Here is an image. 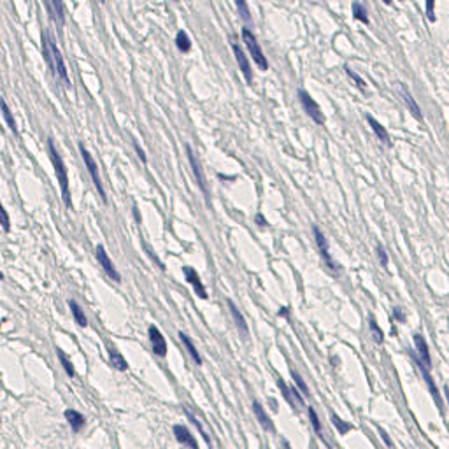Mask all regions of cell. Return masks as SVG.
Returning a JSON list of instances; mask_svg holds the SVG:
<instances>
[{
	"label": "cell",
	"mask_w": 449,
	"mask_h": 449,
	"mask_svg": "<svg viewBox=\"0 0 449 449\" xmlns=\"http://www.w3.org/2000/svg\"><path fill=\"white\" fill-rule=\"evenodd\" d=\"M48 153H49V160H51L53 167H55L56 172V179H58V185L62 190V198L67 204V207H72V196H70V188H68V176H67V168L65 163L62 160L60 153L56 151L53 140H48Z\"/></svg>",
	"instance_id": "obj_1"
},
{
	"label": "cell",
	"mask_w": 449,
	"mask_h": 449,
	"mask_svg": "<svg viewBox=\"0 0 449 449\" xmlns=\"http://www.w3.org/2000/svg\"><path fill=\"white\" fill-rule=\"evenodd\" d=\"M242 40H244L246 48H248L249 55L253 56V60H255V64L258 65V68H261V70H267L269 68V62H267V58H265L263 51H261L260 44H258L257 37H255V33L249 30V28H242Z\"/></svg>",
	"instance_id": "obj_2"
},
{
	"label": "cell",
	"mask_w": 449,
	"mask_h": 449,
	"mask_svg": "<svg viewBox=\"0 0 449 449\" xmlns=\"http://www.w3.org/2000/svg\"><path fill=\"white\" fill-rule=\"evenodd\" d=\"M81 149V157H83L84 160V165H86V168H88L90 176H92V181L93 185H95L96 192H98V195L102 196V200L107 202V195H105V190H104V185H102V179H100V172H98V167H96V161L93 160V157L88 153V149L84 148V146H79Z\"/></svg>",
	"instance_id": "obj_3"
},
{
	"label": "cell",
	"mask_w": 449,
	"mask_h": 449,
	"mask_svg": "<svg viewBox=\"0 0 449 449\" xmlns=\"http://www.w3.org/2000/svg\"><path fill=\"white\" fill-rule=\"evenodd\" d=\"M298 98H300V104H302V107H304V111L307 112L309 118H311L314 123H318V125L325 123V114H323V111L320 109L318 102L314 100L313 96L309 95L305 90H298Z\"/></svg>",
	"instance_id": "obj_4"
},
{
	"label": "cell",
	"mask_w": 449,
	"mask_h": 449,
	"mask_svg": "<svg viewBox=\"0 0 449 449\" xmlns=\"http://www.w3.org/2000/svg\"><path fill=\"white\" fill-rule=\"evenodd\" d=\"M313 232H314V239H316L318 249H320L321 257H323V260H325L326 267H328L332 272H337V270H339V265L333 261L332 255H330V251H328V241H326V237L323 235V232H321L318 226H313Z\"/></svg>",
	"instance_id": "obj_5"
},
{
	"label": "cell",
	"mask_w": 449,
	"mask_h": 449,
	"mask_svg": "<svg viewBox=\"0 0 449 449\" xmlns=\"http://www.w3.org/2000/svg\"><path fill=\"white\" fill-rule=\"evenodd\" d=\"M96 260H98L100 267L105 270V274H107L112 281L120 283L121 276H120V272L116 270V267H114V263L111 261V258H109V255H107V251H105L104 246H96Z\"/></svg>",
	"instance_id": "obj_6"
},
{
	"label": "cell",
	"mask_w": 449,
	"mask_h": 449,
	"mask_svg": "<svg viewBox=\"0 0 449 449\" xmlns=\"http://www.w3.org/2000/svg\"><path fill=\"white\" fill-rule=\"evenodd\" d=\"M51 51H53V67H55V74L58 76V79H60L62 83L70 86V79H68V72H67V67H65L64 56H62L60 49H58V46H56L53 40H51Z\"/></svg>",
	"instance_id": "obj_7"
},
{
	"label": "cell",
	"mask_w": 449,
	"mask_h": 449,
	"mask_svg": "<svg viewBox=\"0 0 449 449\" xmlns=\"http://www.w3.org/2000/svg\"><path fill=\"white\" fill-rule=\"evenodd\" d=\"M148 335H149V342H151V348H153V351H155V354L165 356V354H167V342H165V337L161 335L160 330H158L155 325H151L148 330Z\"/></svg>",
	"instance_id": "obj_8"
},
{
	"label": "cell",
	"mask_w": 449,
	"mask_h": 449,
	"mask_svg": "<svg viewBox=\"0 0 449 449\" xmlns=\"http://www.w3.org/2000/svg\"><path fill=\"white\" fill-rule=\"evenodd\" d=\"M414 346H416V351H417V358L421 360V363L425 365L426 370L432 369V356H430V349L428 344H426V339L421 333H416L414 335Z\"/></svg>",
	"instance_id": "obj_9"
},
{
	"label": "cell",
	"mask_w": 449,
	"mask_h": 449,
	"mask_svg": "<svg viewBox=\"0 0 449 449\" xmlns=\"http://www.w3.org/2000/svg\"><path fill=\"white\" fill-rule=\"evenodd\" d=\"M232 49H233V55H235V60H237V64H239V68H241L244 79L248 81V83H251L253 72H251V65H249V60H248V56H246V53L242 51L241 46L237 44V42L232 44Z\"/></svg>",
	"instance_id": "obj_10"
},
{
	"label": "cell",
	"mask_w": 449,
	"mask_h": 449,
	"mask_svg": "<svg viewBox=\"0 0 449 449\" xmlns=\"http://www.w3.org/2000/svg\"><path fill=\"white\" fill-rule=\"evenodd\" d=\"M183 272H185V276H186V281H188L190 285L193 286V289H195V293H196V297L198 298H207L209 295H207V291H205V288H204V283L200 281V276L196 274V270L195 269H192V267H185L183 269Z\"/></svg>",
	"instance_id": "obj_11"
},
{
	"label": "cell",
	"mask_w": 449,
	"mask_h": 449,
	"mask_svg": "<svg viewBox=\"0 0 449 449\" xmlns=\"http://www.w3.org/2000/svg\"><path fill=\"white\" fill-rule=\"evenodd\" d=\"M186 157H188L190 165H192V170H193V174H195V179H196V183H198V186H200V190L204 193H207V185H205L204 172H202L200 163H198V160H196V157H195V153H193L192 146H186Z\"/></svg>",
	"instance_id": "obj_12"
},
{
	"label": "cell",
	"mask_w": 449,
	"mask_h": 449,
	"mask_svg": "<svg viewBox=\"0 0 449 449\" xmlns=\"http://www.w3.org/2000/svg\"><path fill=\"white\" fill-rule=\"evenodd\" d=\"M174 435H176V439L181 442L183 446H186V448L190 449H198V444H196L195 437L192 435V432H190L186 426L183 425H174Z\"/></svg>",
	"instance_id": "obj_13"
},
{
	"label": "cell",
	"mask_w": 449,
	"mask_h": 449,
	"mask_svg": "<svg viewBox=\"0 0 449 449\" xmlns=\"http://www.w3.org/2000/svg\"><path fill=\"white\" fill-rule=\"evenodd\" d=\"M400 90H402L400 93H402V96H404V100H405V104H407V107H409L411 114H413V116L416 118L417 121H423V112H421V109H419V105H417V102L413 98L411 92H409L407 88H405L404 84L400 86Z\"/></svg>",
	"instance_id": "obj_14"
},
{
	"label": "cell",
	"mask_w": 449,
	"mask_h": 449,
	"mask_svg": "<svg viewBox=\"0 0 449 449\" xmlns=\"http://www.w3.org/2000/svg\"><path fill=\"white\" fill-rule=\"evenodd\" d=\"M65 417H67L68 425H70V428H72V432H81V430L84 428V416L81 413H77V411L74 409H67L65 411Z\"/></svg>",
	"instance_id": "obj_15"
},
{
	"label": "cell",
	"mask_w": 449,
	"mask_h": 449,
	"mask_svg": "<svg viewBox=\"0 0 449 449\" xmlns=\"http://www.w3.org/2000/svg\"><path fill=\"white\" fill-rule=\"evenodd\" d=\"M365 120L369 121L370 128L374 130V133H376L377 139L381 140V142H385V144H388V146H389V135H388V132H386L385 127H383V125L379 123L377 120H374V118L370 116V114H367V116H365Z\"/></svg>",
	"instance_id": "obj_16"
},
{
	"label": "cell",
	"mask_w": 449,
	"mask_h": 449,
	"mask_svg": "<svg viewBox=\"0 0 449 449\" xmlns=\"http://www.w3.org/2000/svg\"><path fill=\"white\" fill-rule=\"evenodd\" d=\"M253 411H255V416H257V419L260 421V425L263 426L265 430L274 432L272 421H270V417L267 416V413H265V409L260 405V402H253Z\"/></svg>",
	"instance_id": "obj_17"
},
{
	"label": "cell",
	"mask_w": 449,
	"mask_h": 449,
	"mask_svg": "<svg viewBox=\"0 0 449 449\" xmlns=\"http://www.w3.org/2000/svg\"><path fill=\"white\" fill-rule=\"evenodd\" d=\"M228 309H230V313H232V318H233V321H235L239 332L246 337L248 335V325H246V320H244V316H242V313L237 309V305L233 304L232 300H228Z\"/></svg>",
	"instance_id": "obj_18"
},
{
	"label": "cell",
	"mask_w": 449,
	"mask_h": 449,
	"mask_svg": "<svg viewBox=\"0 0 449 449\" xmlns=\"http://www.w3.org/2000/svg\"><path fill=\"white\" fill-rule=\"evenodd\" d=\"M179 337H181V341H183V344H185V348L188 349V353H190V356L193 358V361H195L196 365H200L202 363V356H200V353L196 351L195 344L190 341V337L186 335V333H183V332H179Z\"/></svg>",
	"instance_id": "obj_19"
},
{
	"label": "cell",
	"mask_w": 449,
	"mask_h": 449,
	"mask_svg": "<svg viewBox=\"0 0 449 449\" xmlns=\"http://www.w3.org/2000/svg\"><path fill=\"white\" fill-rule=\"evenodd\" d=\"M68 307H70V311H72V316H74V320L77 321V325H79V326H86V325H88L86 314L83 313V309H81V305L77 304V302L68 300Z\"/></svg>",
	"instance_id": "obj_20"
},
{
	"label": "cell",
	"mask_w": 449,
	"mask_h": 449,
	"mask_svg": "<svg viewBox=\"0 0 449 449\" xmlns=\"http://www.w3.org/2000/svg\"><path fill=\"white\" fill-rule=\"evenodd\" d=\"M0 109H2V114H4V120H5V123H7V127H9V128H11L14 133H18L16 121H14V116H12L11 109H9L7 102H5L4 98H0Z\"/></svg>",
	"instance_id": "obj_21"
},
{
	"label": "cell",
	"mask_w": 449,
	"mask_h": 449,
	"mask_svg": "<svg viewBox=\"0 0 449 449\" xmlns=\"http://www.w3.org/2000/svg\"><path fill=\"white\" fill-rule=\"evenodd\" d=\"M176 46L177 49H179L181 53H188L190 49H192V40H190L188 33L185 32V30H179L176 35Z\"/></svg>",
	"instance_id": "obj_22"
},
{
	"label": "cell",
	"mask_w": 449,
	"mask_h": 449,
	"mask_svg": "<svg viewBox=\"0 0 449 449\" xmlns=\"http://www.w3.org/2000/svg\"><path fill=\"white\" fill-rule=\"evenodd\" d=\"M109 360H111V365L114 367V369H118V370H127V369H128V363H127V360H125V358L121 356L118 351H114V349H109Z\"/></svg>",
	"instance_id": "obj_23"
},
{
	"label": "cell",
	"mask_w": 449,
	"mask_h": 449,
	"mask_svg": "<svg viewBox=\"0 0 449 449\" xmlns=\"http://www.w3.org/2000/svg\"><path fill=\"white\" fill-rule=\"evenodd\" d=\"M353 18L356 21H360V23H365L369 25V14H367V11H365V5L360 4V2H354L353 4Z\"/></svg>",
	"instance_id": "obj_24"
},
{
	"label": "cell",
	"mask_w": 449,
	"mask_h": 449,
	"mask_svg": "<svg viewBox=\"0 0 449 449\" xmlns=\"http://www.w3.org/2000/svg\"><path fill=\"white\" fill-rule=\"evenodd\" d=\"M51 5H53V16L58 21V25H62L65 21L64 0H51Z\"/></svg>",
	"instance_id": "obj_25"
},
{
	"label": "cell",
	"mask_w": 449,
	"mask_h": 449,
	"mask_svg": "<svg viewBox=\"0 0 449 449\" xmlns=\"http://www.w3.org/2000/svg\"><path fill=\"white\" fill-rule=\"evenodd\" d=\"M277 386H279V389H281V393H283V397L286 398V402H288L289 405H291L293 409H297L298 405H297V402H295V398L291 397V389L286 386V383L283 381V379H277Z\"/></svg>",
	"instance_id": "obj_26"
},
{
	"label": "cell",
	"mask_w": 449,
	"mask_h": 449,
	"mask_svg": "<svg viewBox=\"0 0 449 449\" xmlns=\"http://www.w3.org/2000/svg\"><path fill=\"white\" fill-rule=\"evenodd\" d=\"M309 419H311V425H313L314 432H316L318 435L323 439V435H321V433H323V426H321V421H320V417H318L314 407H309Z\"/></svg>",
	"instance_id": "obj_27"
},
{
	"label": "cell",
	"mask_w": 449,
	"mask_h": 449,
	"mask_svg": "<svg viewBox=\"0 0 449 449\" xmlns=\"http://www.w3.org/2000/svg\"><path fill=\"white\" fill-rule=\"evenodd\" d=\"M291 377H293V381H295V385H297V388H298V391L304 395V397H309L311 393H309V388H307V385H305V381L300 377V374L298 372H295V370H291Z\"/></svg>",
	"instance_id": "obj_28"
},
{
	"label": "cell",
	"mask_w": 449,
	"mask_h": 449,
	"mask_svg": "<svg viewBox=\"0 0 449 449\" xmlns=\"http://www.w3.org/2000/svg\"><path fill=\"white\" fill-rule=\"evenodd\" d=\"M58 358H60V361H62V365H64V369H65V372H67V376H70V377L76 376L74 365L70 363V360L67 358V354H64V351H62V349H58Z\"/></svg>",
	"instance_id": "obj_29"
},
{
	"label": "cell",
	"mask_w": 449,
	"mask_h": 449,
	"mask_svg": "<svg viewBox=\"0 0 449 449\" xmlns=\"http://www.w3.org/2000/svg\"><path fill=\"white\" fill-rule=\"evenodd\" d=\"M346 72H348V76L351 77V79H353V83L356 84V86L361 90V92H363V93L367 92V84H365V81L361 79V77L358 76V74L354 72V70H351V67H348V65H346Z\"/></svg>",
	"instance_id": "obj_30"
},
{
	"label": "cell",
	"mask_w": 449,
	"mask_h": 449,
	"mask_svg": "<svg viewBox=\"0 0 449 449\" xmlns=\"http://www.w3.org/2000/svg\"><path fill=\"white\" fill-rule=\"evenodd\" d=\"M237 5V11H239V14L242 16V20L244 21H249L251 20V14H249V7H248V2L246 0H233Z\"/></svg>",
	"instance_id": "obj_31"
},
{
	"label": "cell",
	"mask_w": 449,
	"mask_h": 449,
	"mask_svg": "<svg viewBox=\"0 0 449 449\" xmlns=\"http://www.w3.org/2000/svg\"><path fill=\"white\" fill-rule=\"evenodd\" d=\"M369 325H370V330H372L374 341H376L377 344H381V342L385 341V335H383V330L379 328V326H377V323H376V320H374V318H370Z\"/></svg>",
	"instance_id": "obj_32"
},
{
	"label": "cell",
	"mask_w": 449,
	"mask_h": 449,
	"mask_svg": "<svg viewBox=\"0 0 449 449\" xmlns=\"http://www.w3.org/2000/svg\"><path fill=\"white\" fill-rule=\"evenodd\" d=\"M332 421H333V425L339 428V432H341V435H346V433L349 432V430L353 428V426L349 425V423H344V421L341 419L339 416H335V414H332Z\"/></svg>",
	"instance_id": "obj_33"
},
{
	"label": "cell",
	"mask_w": 449,
	"mask_h": 449,
	"mask_svg": "<svg viewBox=\"0 0 449 449\" xmlns=\"http://www.w3.org/2000/svg\"><path fill=\"white\" fill-rule=\"evenodd\" d=\"M0 226L4 228V232H9V228H11V223H9V214H7V211H5L2 204H0Z\"/></svg>",
	"instance_id": "obj_34"
},
{
	"label": "cell",
	"mask_w": 449,
	"mask_h": 449,
	"mask_svg": "<svg viewBox=\"0 0 449 449\" xmlns=\"http://www.w3.org/2000/svg\"><path fill=\"white\" fill-rule=\"evenodd\" d=\"M376 251H377V258H379V263H381L383 267L386 269V267H388V255H386L385 246H383V244H377Z\"/></svg>",
	"instance_id": "obj_35"
},
{
	"label": "cell",
	"mask_w": 449,
	"mask_h": 449,
	"mask_svg": "<svg viewBox=\"0 0 449 449\" xmlns=\"http://www.w3.org/2000/svg\"><path fill=\"white\" fill-rule=\"evenodd\" d=\"M426 16L432 23L435 21V0H426Z\"/></svg>",
	"instance_id": "obj_36"
},
{
	"label": "cell",
	"mask_w": 449,
	"mask_h": 449,
	"mask_svg": "<svg viewBox=\"0 0 449 449\" xmlns=\"http://www.w3.org/2000/svg\"><path fill=\"white\" fill-rule=\"evenodd\" d=\"M133 148H135V153H137V155H139L140 161H142V163H148V157H146V153H144V149L140 148V146H139V144H137V142H133Z\"/></svg>",
	"instance_id": "obj_37"
},
{
	"label": "cell",
	"mask_w": 449,
	"mask_h": 449,
	"mask_svg": "<svg viewBox=\"0 0 449 449\" xmlns=\"http://www.w3.org/2000/svg\"><path fill=\"white\" fill-rule=\"evenodd\" d=\"M393 318H395L397 321H400V323L405 320V316H404V313H402V309H400V307H395V309H393Z\"/></svg>",
	"instance_id": "obj_38"
},
{
	"label": "cell",
	"mask_w": 449,
	"mask_h": 449,
	"mask_svg": "<svg viewBox=\"0 0 449 449\" xmlns=\"http://www.w3.org/2000/svg\"><path fill=\"white\" fill-rule=\"evenodd\" d=\"M379 433H381V439H383V441H385V444H386V446H389V448H391V446H393V442H391V439L388 437V433H386L383 428H379Z\"/></svg>",
	"instance_id": "obj_39"
},
{
	"label": "cell",
	"mask_w": 449,
	"mask_h": 449,
	"mask_svg": "<svg viewBox=\"0 0 449 449\" xmlns=\"http://www.w3.org/2000/svg\"><path fill=\"white\" fill-rule=\"evenodd\" d=\"M257 223L258 224H263V226H265V224H267V221L263 220V216H261V214H258V216H257Z\"/></svg>",
	"instance_id": "obj_40"
},
{
	"label": "cell",
	"mask_w": 449,
	"mask_h": 449,
	"mask_svg": "<svg viewBox=\"0 0 449 449\" xmlns=\"http://www.w3.org/2000/svg\"><path fill=\"white\" fill-rule=\"evenodd\" d=\"M444 391H446V398H448V402H449V386H446Z\"/></svg>",
	"instance_id": "obj_41"
},
{
	"label": "cell",
	"mask_w": 449,
	"mask_h": 449,
	"mask_svg": "<svg viewBox=\"0 0 449 449\" xmlns=\"http://www.w3.org/2000/svg\"><path fill=\"white\" fill-rule=\"evenodd\" d=\"M383 2H385L386 5H389V4H391V0H383Z\"/></svg>",
	"instance_id": "obj_42"
},
{
	"label": "cell",
	"mask_w": 449,
	"mask_h": 449,
	"mask_svg": "<svg viewBox=\"0 0 449 449\" xmlns=\"http://www.w3.org/2000/svg\"><path fill=\"white\" fill-rule=\"evenodd\" d=\"M98 2H102V4H104V2H105V0H98Z\"/></svg>",
	"instance_id": "obj_43"
}]
</instances>
